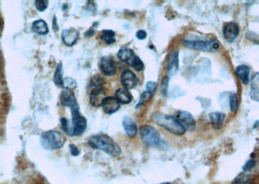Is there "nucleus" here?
I'll list each match as a JSON object with an SVG mask.
<instances>
[{"instance_id": "obj_1", "label": "nucleus", "mask_w": 259, "mask_h": 184, "mask_svg": "<svg viewBox=\"0 0 259 184\" xmlns=\"http://www.w3.org/2000/svg\"><path fill=\"white\" fill-rule=\"evenodd\" d=\"M88 143L92 149L104 151L113 157H118L121 154V149L118 144L107 135H94L90 137Z\"/></svg>"}, {"instance_id": "obj_2", "label": "nucleus", "mask_w": 259, "mask_h": 184, "mask_svg": "<svg viewBox=\"0 0 259 184\" xmlns=\"http://www.w3.org/2000/svg\"><path fill=\"white\" fill-rule=\"evenodd\" d=\"M182 44L189 49L204 52V53H212L217 52L220 49V43L215 39L202 38L201 36H189L182 41Z\"/></svg>"}, {"instance_id": "obj_3", "label": "nucleus", "mask_w": 259, "mask_h": 184, "mask_svg": "<svg viewBox=\"0 0 259 184\" xmlns=\"http://www.w3.org/2000/svg\"><path fill=\"white\" fill-rule=\"evenodd\" d=\"M151 119L155 124L164 128L165 130L174 135L183 136L186 133V129L182 126V124L175 118V116L161 113H154L151 116Z\"/></svg>"}, {"instance_id": "obj_4", "label": "nucleus", "mask_w": 259, "mask_h": 184, "mask_svg": "<svg viewBox=\"0 0 259 184\" xmlns=\"http://www.w3.org/2000/svg\"><path fill=\"white\" fill-rule=\"evenodd\" d=\"M65 142V136L57 130L47 131L43 133L41 136V144L45 150H59L64 146Z\"/></svg>"}, {"instance_id": "obj_5", "label": "nucleus", "mask_w": 259, "mask_h": 184, "mask_svg": "<svg viewBox=\"0 0 259 184\" xmlns=\"http://www.w3.org/2000/svg\"><path fill=\"white\" fill-rule=\"evenodd\" d=\"M104 80L99 75H95L90 81L89 90H90V102L94 107H99L102 100L104 99Z\"/></svg>"}, {"instance_id": "obj_6", "label": "nucleus", "mask_w": 259, "mask_h": 184, "mask_svg": "<svg viewBox=\"0 0 259 184\" xmlns=\"http://www.w3.org/2000/svg\"><path fill=\"white\" fill-rule=\"evenodd\" d=\"M67 107L71 109V114H72L71 123L74 129V134L75 136H80L84 133L87 129V125H88L87 119L84 116L81 115L80 108L76 99H74L72 102L68 104Z\"/></svg>"}, {"instance_id": "obj_7", "label": "nucleus", "mask_w": 259, "mask_h": 184, "mask_svg": "<svg viewBox=\"0 0 259 184\" xmlns=\"http://www.w3.org/2000/svg\"><path fill=\"white\" fill-rule=\"evenodd\" d=\"M118 58L122 63L133 67L137 72H141L145 68V64L140 58H138L128 48H121L118 51Z\"/></svg>"}, {"instance_id": "obj_8", "label": "nucleus", "mask_w": 259, "mask_h": 184, "mask_svg": "<svg viewBox=\"0 0 259 184\" xmlns=\"http://www.w3.org/2000/svg\"><path fill=\"white\" fill-rule=\"evenodd\" d=\"M143 143L150 148H159L161 145V137L159 132L150 125H144L140 128Z\"/></svg>"}, {"instance_id": "obj_9", "label": "nucleus", "mask_w": 259, "mask_h": 184, "mask_svg": "<svg viewBox=\"0 0 259 184\" xmlns=\"http://www.w3.org/2000/svg\"><path fill=\"white\" fill-rule=\"evenodd\" d=\"M120 82L123 88L130 91V89H133L138 85L139 81L137 76L131 70L125 69L121 73Z\"/></svg>"}, {"instance_id": "obj_10", "label": "nucleus", "mask_w": 259, "mask_h": 184, "mask_svg": "<svg viewBox=\"0 0 259 184\" xmlns=\"http://www.w3.org/2000/svg\"><path fill=\"white\" fill-rule=\"evenodd\" d=\"M175 118L182 124V126L186 129V131L187 130L192 131L196 127L195 119H194V117L189 112H186V111L179 112Z\"/></svg>"}, {"instance_id": "obj_11", "label": "nucleus", "mask_w": 259, "mask_h": 184, "mask_svg": "<svg viewBox=\"0 0 259 184\" xmlns=\"http://www.w3.org/2000/svg\"><path fill=\"white\" fill-rule=\"evenodd\" d=\"M99 67L101 70V73L106 77H112L117 73V66L113 58L108 57L101 58L99 62Z\"/></svg>"}, {"instance_id": "obj_12", "label": "nucleus", "mask_w": 259, "mask_h": 184, "mask_svg": "<svg viewBox=\"0 0 259 184\" xmlns=\"http://www.w3.org/2000/svg\"><path fill=\"white\" fill-rule=\"evenodd\" d=\"M100 106L103 109V112L107 115H113L116 112H118L120 108V104L118 103V100L113 96H107L105 97Z\"/></svg>"}, {"instance_id": "obj_13", "label": "nucleus", "mask_w": 259, "mask_h": 184, "mask_svg": "<svg viewBox=\"0 0 259 184\" xmlns=\"http://www.w3.org/2000/svg\"><path fill=\"white\" fill-rule=\"evenodd\" d=\"M239 33H240V28L237 23H225L224 26V37L227 42L233 43Z\"/></svg>"}, {"instance_id": "obj_14", "label": "nucleus", "mask_w": 259, "mask_h": 184, "mask_svg": "<svg viewBox=\"0 0 259 184\" xmlns=\"http://www.w3.org/2000/svg\"><path fill=\"white\" fill-rule=\"evenodd\" d=\"M80 36V32L75 28H68L62 31V41L66 46L71 47L76 44Z\"/></svg>"}, {"instance_id": "obj_15", "label": "nucleus", "mask_w": 259, "mask_h": 184, "mask_svg": "<svg viewBox=\"0 0 259 184\" xmlns=\"http://www.w3.org/2000/svg\"><path fill=\"white\" fill-rule=\"evenodd\" d=\"M179 70V51L176 50L171 53L167 60V73L170 77L174 76ZM168 76V77H169Z\"/></svg>"}, {"instance_id": "obj_16", "label": "nucleus", "mask_w": 259, "mask_h": 184, "mask_svg": "<svg viewBox=\"0 0 259 184\" xmlns=\"http://www.w3.org/2000/svg\"><path fill=\"white\" fill-rule=\"evenodd\" d=\"M122 126L124 129L125 134L130 137V138H134L138 132V128L137 124L135 123V121L130 117V116H124L122 119Z\"/></svg>"}, {"instance_id": "obj_17", "label": "nucleus", "mask_w": 259, "mask_h": 184, "mask_svg": "<svg viewBox=\"0 0 259 184\" xmlns=\"http://www.w3.org/2000/svg\"><path fill=\"white\" fill-rule=\"evenodd\" d=\"M209 117H210V121L212 123V128L215 130H220L224 124L226 115H224V113L214 112V113H211Z\"/></svg>"}, {"instance_id": "obj_18", "label": "nucleus", "mask_w": 259, "mask_h": 184, "mask_svg": "<svg viewBox=\"0 0 259 184\" xmlns=\"http://www.w3.org/2000/svg\"><path fill=\"white\" fill-rule=\"evenodd\" d=\"M236 75L241 80L242 83L247 84L249 82V73L250 69L247 65H239L236 68Z\"/></svg>"}, {"instance_id": "obj_19", "label": "nucleus", "mask_w": 259, "mask_h": 184, "mask_svg": "<svg viewBox=\"0 0 259 184\" xmlns=\"http://www.w3.org/2000/svg\"><path fill=\"white\" fill-rule=\"evenodd\" d=\"M115 96H116L115 98L118 100V103L123 104V105L131 103V101L133 99L132 94L128 90L124 89V88H119V89H118L116 93H115Z\"/></svg>"}, {"instance_id": "obj_20", "label": "nucleus", "mask_w": 259, "mask_h": 184, "mask_svg": "<svg viewBox=\"0 0 259 184\" xmlns=\"http://www.w3.org/2000/svg\"><path fill=\"white\" fill-rule=\"evenodd\" d=\"M32 29L37 34L46 35L49 33L48 24L43 20H38L32 23Z\"/></svg>"}, {"instance_id": "obj_21", "label": "nucleus", "mask_w": 259, "mask_h": 184, "mask_svg": "<svg viewBox=\"0 0 259 184\" xmlns=\"http://www.w3.org/2000/svg\"><path fill=\"white\" fill-rule=\"evenodd\" d=\"M258 73H255L251 78V88H250V97L254 101H258Z\"/></svg>"}, {"instance_id": "obj_22", "label": "nucleus", "mask_w": 259, "mask_h": 184, "mask_svg": "<svg viewBox=\"0 0 259 184\" xmlns=\"http://www.w3.org/2000/svg\"><path fill=\"white\" fill-rule=\"evenodd\" d=\"M100 38L106 43L107 45H112L116 42V33L113 30L105 29V30H102Z\"/></svg>"}, {"instance_id": "obj_23", "label": "nucleus", "mask_w": 259, "mask_h": 184, "mask_svg": "<svg viewBox=\"0 0 259 184\" xmlns=\"http://www.w3.org/2000/svg\"><path fill=\"white\" fill-rule=\"evenodd\" d=\"M60 123H61V128H62L63 132H64L66 135H68V136H70V137L75 136V134H74V129H73V126H72V123H71L70 121H69L67 118L62 117V118L60 119Z\"/></svg>"}, {"instance_id": "obj_24", "label": "nucleus", "mask_w": 259, "mask_h": 184, "mask_svg": "<svg viewBox=\"0 0 259 184\" xmlns=\"http://www.w3.org/2000/svg\"><path fill=\"white\" fill-rule=\"evenodd\" d=\"M54 81L55 83L59 86L62 87L63 86V79H62V64L59 63L55 72V76H54Z\"/></svg>"}, {"instance_id": "obj_25", "label": "nucleus", "mask_w": 259, "mask_h": 184, "mask_svg": "<svg viewBox=\"0 0 259 184\" xmlns=\"http://www.w3.org/2000/svg\"><path fill=\"white\" fill-rule=\"evenodd\" d=\"M234 184H251V177L247 173H240L234 180Z\"/></svg>"}, {"instance_id": "obj_26", "label": "nucleus", "mask_w": 259, "mask_h": 184, "mask_svg": "<svg viewBox=\"0 0 259 184\" xmlns=\"http://www.w3.org/2000/svg\"><path fill=\"white\" fill-rule=\"evenodd\" d=\"M76 86H77V82L74 79L65 78L63 80V86H62L63 88H65L67 90H73V89L76 88Z\"/></svg>"}, {"instance_id": "obj_27", "label": "nucleus", "mask_w": 259, "mask_h": 184, "mask_svg": "<svg viewBox=\"0 0 259 184\" xmlns=\"http://www.w3.org/2000/svg\"><path fill=\"white\" fill-rule=\"evenodd\" d=\"M229 104H230V110L232 113H236L238 110V96L236 93H232L229 99Z\"/></svg>"}, {"instance_id": "obj_28", "label": "nucleus", "mask_w": 259, "mask_h": 184, "mask_svg": "<svg viewBox=\"0 0 259 184\" xmlns=\"http://www.w3.org/2000/svg\"><path fill=\"white\" fill-rule=\"evenodd\" d=\"M152 96V93H150L149 91H144L142 93L141 97H140V100H139V102L137 104V106H136V109L138 110V109H140L141 107L144 106V104L145 102L150 98Z\"/></svg>"}, {"instance_id": "obj_29", "label": "nucleus", "mask_w": 259, "mask_h": 184, "mask_svg": "<svg viewBox=\"0 0 259 184\" xmlns=\"http://www.w3.org/2000/svg\"><path fill=\"white\" fill-rule=\"evenodd\" d=\"M168 85H169V77L165 76L162 79L161 84H160V92L162 94V96H166L167 92H168Z\"/></svg>"}, {"instance_id": "obj_30", "label": "nucleus", "mask_w": 259, "mask_h": 184, "mask_svg": "<svg viewBox=\"0 0 259 184\" xmlns=\"http://www.w3.org/2000/svg\"><path fill=\"white\" fill-rule=\"evenodd\" d=\"M48 4L49 2L46 0H39V1H35L36 9L38 11L43 12L45 11L48 8Z\"/></svg>"}, {"instance_id": "obj_31", "label": "nucleus", "mask_w": 259, "mask_h": 184, "mask_svg": "<svg viewBox=\"0 0 259 184\" xmlns=\"http://www.w3.org/2000/svg\"><path fill=\"white\" fill-rule=\"evenodd\" d=\"M256 166V161L254 159H250L245 164V166L243 167L244 172H250L251 170H253V168Z\"/></svg>"}, {"instance_id": "obj_32", "label": "nucleus", "mask_w": 259, "mask_h": 184, "mask_svg": "<svg viewBox=\"0 0 259 184\" xmlns=\"http://www.w3.org/2000/svg\"><path fill=\"white\" fill-rule=\"evenodd\" d=\"M156 87H157V83L154 82V81H149V82L147 83V85H146L147 91H149L150 93H152V94H153V91L156 89Z\"/></svg>"}, {"instance_id": "obj_33", "label": "nucleus", "mask_w": 259, "mask_h": 184, "mask_svg": "<svg viewBox=\"0 0 259 184\" xmlns=\"http://www.w3.org/2000/svg\"><path fill=\"white\" fill-rule=\"evenodd\" d=\"M136 37L139 39V40H144L147 38V32L145 30H139L137 31L136 33Z\"/></svg>"}, {"instance_id": "obj_34", "label": "nucleus", "mask_w": 259, "mask_h": 184, "mask_svg": "<svg viewBox=\"0 0 259 184\" xmlns=\"http://www.w3.org/2000/svg\"><path fill=\"white\" fill-rule=\"evenodd\" d=\"M70 150L71 153H72V155L73 156H77V155H79V150H78V148L75 146V145H70Z\"/></svg>"}, {"instance_id": "obj_35", "label": "nucleus", "mask_w": 259, "mask_h": 184, "mask_svg": "<svg viewBox=\"0 0 259 184\" xmlns=\"http://www.w3.org/2000/svg\"><path fill=\"white\" fill-rule=\"evenodd\" d=\"M94 35H95V30H94V29H91L90 31L85 32V37H92V36H94Z\"/></svg>"}, {"instance_id": "obj_36", "label": "nucleus", "mask_w": 259, "mask_h": 184, "mask_svg": "<svg viewBox=\"0 0 259 184\" xmlns=\"http://www.w3.org/2000/svg\"><path fill=\"white\" fill-rule=\"evenodd\" d=\"M29 184H46L45 182H43V181H41L40 179H34V180H32L31 182Z\"/></svg>"}, {"instance_id": "obj_37", "label": "nucleus", "mask_w": 259, "mask_h": 184, "mask_svg": "<svg viewBox=\"0 0 259 184\" xmlns=\"http://www.w3.org/2000/svg\"><path fill=\"white\" fill-rule=\"evenodd\" d=\"M162 184H174V183H169V182H166V183H162Z\"/></svg>"}]
</instances>
